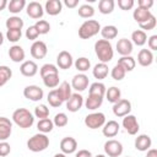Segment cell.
I'll return each mask as SVG.
<instances>
[{
    "label": "cell",
    "instance_id": "603a6c76",
    "mask_svg": "<svg viewBox=\"0 0 157 157\" xmlns=\"http://www.w3.org/2000/svg\"><path fill=\"white\" fill-rule=\"evenodd\" d=\"M137 63L146 67V66H150L152 63H153V54L150 49H141L137 54Z\"/></svg>",
    "mask_w": 157,
    "mask_h": 157
},
{
    "label": "cell",
    "instance_id": "f35d334b",
    "mask_svg": "<svg viewBox=\"0 0 157 157\" xmlns=\"http://www.w3.org/2000/svg\"><path fill=\"white\" fill-rule=\"evenodd\" d=\"M74 65H75V67H76L81 74H83L85 71H87V70L91 67V61H90L87 58L81 56V58L76 59V61L74 63Z\"/></svg>",
    "mask_w": 157,
    "mask_h": 157
},
{
    "label": "cell",
    "instance_id": "94428289",
    "mask_svg": "<svg viewBox=\"0 0 157 157\" xmlns=\"http://www.w3.org/2000/svg\"><path fill=\"white\" fill-rule=\"evenodd\" d=\"M2 43H4V34L0 32V45H1Z\"/></svg>",
    "mask_w": 157,
    "mask_h": 157
},
{
    "label": "cell",
    "instance_id": "d4e9b609",
    "mask_svg": "<svg viewBox=\"0 0 157 157\" xmlns=\"http://www.w3.org/2000/svg\"><path fill=\"white\" fill-rule=\"evenodd\" d=\"M55 90H56V92H58V94H59V97L61 98L63 102H66L72 94L71 93V85L67 81H63L59 85V87L55 88Z\"/></svg>",
    "mask_w": 157,
    "mask_h": 157
},
{
    "label": "cell",
    "instance_id": "836d02e7",
    "mask_svg": "<svg viewBox=\"0 0 157 157\" xmlns=\"http://www.w3.org/2000/svg\"><path fill=\"white\" fill-rule=\"evenodd\" d=\"M26 7V0H11L7 2V10L11 13H18Z\"/></svg>",
    "mask_w": 157,
    "mask_h": 157
},
{
    "label": "cell",
    "instance_id": "7bdbcfd3",
    "mask_svg": "<svg viewBox=\"0 0 157 157\" xmlns=\"http://www.w3.org/2000/svg\"><path fill=\"white\" fill-rule=\"evenodd\" d=\"M34 117L40 119H45L49 117V108L45 104H39L34 108Z\"/></svg>",
    "mask_w": 157,
    "mask_h": 157
},
{
    "label": "cell",
    "instance_id": "8d00e7d4",
    "mask_svg": "<svg viewBox=\"0 0 157 157\" xmlns=\"http://www.w3.org/2000/svg\"><path fill=\"white\" fill-rule=\"evenodd\" d=\"M12 76V70L6 65H0V87L5 86Z\"/></svg>",
    "mask_w": 157,
    "mask_h": 157
},
{
    "label": "cell",
    "instance_id": "f546056e",
    "mask_svg": "<svg viewBox=\"0 0 157 157\" xmlns=\"http://www.w3.org/2000/svg\"><path fill=\"white\" fill-rule=\"evenodd\" d=\"M101 34H102L103 39H105V40L114 39L118 36V28L113 25H107L101 28Z\"/></svg>",
    "mask_w": 157,
    "mask_h": 157
},
{
    "label": "cell",
    "instance_id": "b9f144b4",
    "mask_svg": "<svg viewBox=\"0 0 157 157\" xmlns=\"http://www.w3.org/2000/svg\"><path fill=\"white\" fill-rule=\"evenodd\" d=\"M77 12H78V16L80 17H82V18H90V17H92L94 15V9L91 5L85 4V5H81L78 7Z\"/></svg>",
    "mask_w": 157,
    "mask_h": 157
},
{
    "label": "cell",
    "instance_id": "91938a15",
    "mask_svg": "<svg viewBox=\"0 0 157 157\" xmlns=\"http://www.w3.org/2000/svg\"><path fill=\"white\" fill-rule=\"evenodd\" d=\"M54 157H66V155L61 152V153H55V155H54Z\"/></svg>",
    "mask_w": 157,
    "mask_h": 157
},
{
    "label": "cell",
    "instance_id": "9c48e42d",
    "mask_svg": "<svg viewBox=\"0 0 157 157\" xmlns=\"http://www.w3.org/2000/svg\"><path fill=\"white\" fill-rule=\"evenodd\" d=\"M23 96H25V98H27V99H29L32 102H38V101H40L43 98L44 92H43V90L39 86L29 85V86H26L25 87Z\"/></svg>",
    "mask_w": 157,
    "mask_h": 157
},
{
    "label": "cell",
    "instance_id": "9a60e30c",
    "mask_svg": "<svg viewBox=\"0 0 157 157\" xmlns=\"http://www.w3.org/2000/svg\"><path fill=\"white\" fill-rule=\"evenodd\" d=\"M12 132V121L6 117H0V141H6Z\"/></svg>",
    "mask_w": 157,
    "mask_h": 157
},
{
    "label": "cell",
    "instance_id": "c3c4849f",
    "mask_svg": "<svg viewBox=\"0 0 157 157\" xmlns=\"http://www.w3.org/2000/svg\"><path fill=\"white\" fill-rule=\"evenodd\" d=\"M156 25H157V21H156V17L155 16H152V17H150L146 22H144V23H141V25H139L140 27H141V31H151V29H153L155 27H156Z\"/></svg>",
    "mask_w": 157,
    "mask_h": 157
},
{
    "label": "cell",
    "instance_id": "7dc6e473",
    "mask_svg": "<svg viewBox=\"0 0 157 157\" xmlns=\"http://www.w3.org/2000/svg\"><path fill=\"white\" fill-rule=\"evenodd\" d=\"M22 37V31L21 29H7L6 32V39L11 43H16L21 39Z\"/></svg>",
    "mask_w": 157,
    "mask_h": 157
},
{
    "label": "cell",
    "instance_id": "ffe728a7",
    "mask_svg": "<svg viewBox=\"0 0 157 157\" xmlns=\"http://www.w3.org/2000/svg\"><path fill=\"white\" fill-rule=\"evenodd\" d=\"M44 10L48 15L50 16H56L61 12L63 10V2L60 0H48L45 1L44 5Z\"/></svg>",
    "mask_w": 157,
    "mask_h": 157
},
{
    "label": "cell",
    "instance_id": "8992f818",
    "mask_svg": "<svg viewBox=\"0 0 157 157\" xmlns=\"http://www.w3.org/2000/svg\"><path fill=\"white\" fill-rule=\"evenodd\" d=\"M130 112H131V103L128 99L120 98L118 102H115L113 104V113L118 118H123V117L130 114Z\"/></svg>",
    "mask_w": 157,
    "mask_h": 157
},
{
    "label": "cell",
    "instance_id": "d6a6232c",
    "mask_svg": "<svg viewBox=\"0 0 157 157\" xmlns=\"http://www.w3.org/2000/svg\"><path fill=\"white\" fill-rule=\"evenodd\" d=\"M105 97H107V99H108V102H110V103H115V102H118L120 98H121V92H120V90L118 88V87H115V86H112V87H109L108 90H105V94H104Z\"/></svg>",
    "mask_w": 157,
    "mask_h": 157
},
{
    "label": "cell",
    "instance_id": "681fc988",
    "mask_svg": "<svg viewBox=\"0 0 157 157\" xmlns=\"http://www.w3.org/2000/svg\"><path fill=\"white\" fill-rule=\"evenodd\" d=\"M26 38L27 39H29V40H36L37 38H38V36H39V32L37 31V28L34 27V25L33 26H29L27 29H26Z\"/></svg>",
    "mask_w": 157,
    "mask_h": 157
},
{
    "label": "cell",
    "instance_id": "f6af8a7d",
    "mask_svg": "<svg viewBox=\"0 0 157 157\" xmlns=\"http://www.w3.org/2000/svg\"><path fill=\"white\" fill-rule=\"evenodd\" d=\"M67 123H69V118L65 113H58V114H55V117L53 119V124L58 128H63V126L67 125Z\"/></svg>",
    "mask_w": 157,
    "mask_h": 157
},
{
    "label": "cell",
    "instance_id": "ee69618b",
    "mask_svg": "<svg viewBox=\"0 0 157 157\" xmlns=\"http://www.w3.org/2000/svg\"><path fill=\"white\" fill-rule=\"evenodd\" d=\"M125 74H126V71L120 66V65H115L113 69H112V71H110V75H112V77H113V80H115V81H121L124 77H125Z\"/></svg>",
    "mask_w": 157,
    "mask_h": 157
},
{
    "label": "cell",
    "instance_id": "74e56055",
    "mask_svg": "<svg viewBox=\"0 0 157 157\" xmlns=\"http://www.w3.org/2000/svg\"><path fill=\"white\" fill-rule=\"evenodd\" d=\"M47 99H48V103H49L52 107H54V108H58V107H60V105L64 103V102L61 101V98L59 97V94H58V92H56L55 88L52 90V91H49Z\"/></svg>",
    "mask_w": 157,
    "mask_h": 157
},
{
    "label": "cell",
    "instance_id": "5bb4252c",
    "mask_svg": "<svg viewBox=\"0 0 157 157\" xmlns=\"http://www.w3.org/2000/svg\"><path fill=\"white\" fill-rule=\"evenodd\" d=\"M88 87V77L85 74H77L72 77L71 80V88H74L75 91L82 92Z\"/></svg>",
    "mask_w": 157,
    "mask_h": 157
},
{
    "label": "cell",
    "instance_id": "83f0119b",
    "mask_svg": "<svg viewBox=\"0 0 157 157\" xmlns=\"http://www.w3.org/2000/svg\"><path fill=\"white\" fill-rule=\"evenodd\" d=\"M147 42V34L146 32L141 29H136L131 33V43H134L137 47H142Z\"/></svg>",
    "mask_w": 157,
    "mask_h": 157
},
{
    "label": "cell",
    "instance_id": "7402d4cb",
    "mask_svg": "<svg viewBox=\"0 0 157 157\" xmlns=\"http://www.w3.org/2000/svg\"><path fill=\"white\" fill-rule=\"evenodd\" d=\"M151 145H152V140L146 134L139 135L135 139V148L137 151H147V150L151 148Z\"/></svg>",
    "mask_w": 157,
    "mask_h": 157
},
{
    "label": "cell",
    "instance_id": "60d3db41",
    "mask_svg": "<svg viewBox=\"0 0 157 157\" xmlns=\"http://www.w3.org/2000/svg\"><path fill=\"white\" fill-rule=\"evenodd\" d=\"M59 74H55V75H48L45 77H43V83L45 87L48 88H55L59 86Z\"/></svg>",
    "mask_w": 157,
    "mask_h": 157
},
{
    "label": "cell",
    "instance_id": "cb8c5ba5",
    "mask_svg": "<svg viewBox=\"0 0 157 157\" xmlns=\"http://www.w3.org/2000/svg\"><path fill=\"white\" fill-rule=\"evenodd\" d=\"M153 15H152V12L150 11V10H145V9H141V7H136L135 10H134V12H132V17H134V20L139 23V25H141V23H144V22H146L150 17H152Z\"/></svg>",
    "mask_w": 157,
    "mask_h": 157
},
{
    "label": "cell",
    "instance_id": "d6986e66",
    "mask_svg": "<svg viewBox=\"0 0 157 157\" xmlns=\"http://www.w3.org/2000/svg\"><path fill=\"white\" fill-rule=\"evenodd\" d=\"M25 56H26V53H25V50H23V48L21 45L15 44V45L10 47V49H9V58L13 63H23Z\"/></svg>",
    "mask_w": 157,
    "mask_h": 157
},
{
    "label": "cell",
    "instance_id": "db71d44e",
    "mask_svg": "<svg viewBox=\"0 0 157 157\" xmlns=\"http://www.w3.org/2000/svg\"><path fill=\"white\" fill-rule=\"evenodd\" d=\"M147 44H148V48L150 50H157V34H153L148 39H147Z\"/></svg>",
    "mask_w": 157,
    "mask_h": 157
},
{
    "label": "cell",
    "instance_id": "3957f363",
    "mask_svg": "<svg viewBox=\"0 0 157 157\" xmlns=\"http://www.w3.org/2000/svg\"><path fill=\"white\" fill-rule=\"evenodd\" d=\"M101 25L97 20H86L78 28V37L81 39H88L101 32Z\"/></svg>",
    "mask_w": 157,
    "mask_h": 157
},
{
    "label": "cell",
    "instance_id": "bcb514c9",
    "mask_svg": "<svg viewBox=\"0 0 157 157\" xmlns=\"http://www.w3.org/2000/svg\"><path fill=\"white\" fill-rule=\"evenodd\" d=\"M34 27L37 28V31L39 32V34H47L49 33L50 31V25L48 21L45 20H38L36 23H34Z\"/></svg>",
    "mask_w": 157,
    "mask_h": 157
},
{
    "label": "cell",
    "instance_id": "4dcf8cb0",
    "mask_svg": "<svg viewBox=\"0 0 157 157\" xmlns=\"http://www.w3.org/2000/svg\"><path fill=\"white\" fill-rule=\"evenodd\" d=\"M23 25H25L23 20L18 16H11L5 22V26L7 29H22Z\"/></svg>",
    "mask_w": 157,
    "mask_h": 157
},
{
    "label": "cell",
    "instance_id": "816d5d0a",
    "mask_svg": "<svg viewBox=\"0 0 157 157\" xmlns=\"http://www.w3.org/2000/svg\"><path fill=\"white\" fill-rule=\"evenodd\" d=\"M11 152V146L6 141H0V157H6Z\"/></svg>",
    "mask_w": 157,
    "mask_h": 157
},
{
    "label": "cell",
    "instance_id": "e575fe53",
    "mask_svg": "<svg viewBox=\"0 0 157 157\" xmlns=\"http://www.w3.org/2000/svg\"><path fill=\"white\" fill-rule=\"evenodd\" d=\"M114 6H115L114 0H101L98 2V10L103 15L112 13L113 10H114Z\"/></svg>",
    "mask_w": 157,
    "mask_h": 157
},
{
    "label": "cell",
    "instance_id": "680465c9",
    "mask_svg": "<svg viewBox=\"0 0 157 157\" xmlns=\"http://www.w3.org/2000/svg\"><path fill=\"white\" fill-rule=\"evenodd\" d=\"M5 7H7V0H0V11L5 10Z\"/></svg>",
    "mask_w": 157,
    "mask_h": 157
},
{
    "label": "cell",
    "instance_id": "7a4b0ae2",
    "mask_svg": "<svg viewBox=\"0 0 157 157\" xmlns=\"http://www.w3.org/2000/svg\"><path fill=\"white\" fill-rule=\"evenodd\" d=\"M12 121L21 129H28L34 123L33 114L26 108H18L12 113Z\"/></svg>",
    "mask_w": 157,
    "mask_h": 157
},
{
    "label": "cell",
    "instance_id": "6da1fadb",
    "mask_svg": "<svg viewBox=\"0 0 157 157\" xmlns=\"http://www.w3.org/2000/svg\"><path fill=\"white\" fill-rule=\"evenodd\" d=\"M94 53H96L98 60L103 64L109 63L114 55V50H113L110 42L105 40V39H98L94 43Z\"/></svg>",
    "mask_w": 157,
    "mask_h": 157
},
{
    "label": "cell",
    "instance_id": "2e32d148",
    "mask_svg": "<svg viewBox=\"0 0 157 157\" xmlns=\"http://www.w3.org/2000/svg\"><path fill=\"white\" fill-rule=\"evenodd\" d=\"M60 150L65 155H71L77 150V141L71 136H66L60 141Z\"/></svg>",
    "mask_w": 157,
    "mask_h": 157
},
{
    "label": "cell",
    "instance_id": "11a10c76",
    "mask_svg": "<svg viewBox=\"0 0 157 157\" xmlns=\"http://www.w3.org/2000/svg\"><path fill=\"white\" fill-rule=\"evenodd\" d=\"M64 4H65L67 7L74 9V7H76V6L78 5V0H64Z\"/></svg>",
    "mask_w": 157,
    "mask_h": 157
},
{
    "label": "cell",
    "instance_id": "ab89813d",
    "mask_svg": "<svg viewBox=\"0 0 157 157\" xmlns=\"http://www.w3.org/2000/svg\"><path fill=\"white\" fill-rule=\"evenodd\" d=\"M39 74H40V77H45L48 75H55V74H59V69L54 65V64H44L40 70H39Z\"/></svg>",
    "mask_w": 157,
    "mask_h": 157
},
{
    "label": "cell",
    "instance_id": "30bf717a",
    "mask_svg": "<svg viewBox=\"0 0 157 157\" xmlns=\"http://www.w3.org/2000/svg\"><path fill=\"white\" fill-rule=\"evenodd\" d=\"M48 53L47 44L43 40H34L31 45V55L34 59H43Z\"/></svg>",
    "mask_w": 157,
    "mask_h": 157
},
{
    "label": "cell",
    "instance_id": "9f6ffc18",
    "mask_svg": "<svg viewBox=\"0 0 157 157\" xmlns=\"http://www.w3.org/2000/svg\"><path fill=\"white\" fill-rule=\"evenodd\" d=\"M76 157H92V153L88 150H80L76 153Z\"/></svg>",
    "mask_w": 157,
    "mask_h": 157
},
{
    "label": "cell",
    "instance_id": "4316f807",
    "mask_svg": "<svg viewBox=\"0 0 157 157\" xmlns=\"http://www.w3.org/2000/svg\"><path fill=\"white\" fill-rule=\"evenodd\" d=\"M102 103H103V97L92 96V94H88V97L85 101V105L88 110H96L102 105Z\"/></svg>",
    "mask_w": 157,
    "mask_h": 157
},
{
    "label": "cell",
    "instance_id": "be15d7a7",
    "mask_svg": "<svg viewBox=\"0 0 157 157\" xmlns=\"http://www.w3.org/2000/svg\"><path fill=\"white\" fill-rule=\"evenodd\" d=\"M126 157H130V156H126Z\"/></svg>",
    "mask_w": 157,
    "mask_h": 157
},
{
    "label": "cell",
    "instance_id": "f5cc1de1",
    "mask_svg": "<svg viewBox=\"0 0 157 157\" xmlns=\"http://www.w3.org/2000/svg\"><path fill=\"white\" fill-rule=\"evenodd\" d=\"M152 6H153V0H139L137 1V7L150 10Z\"/></svg>",
    "mask_w": 157,
    "mask_h": 157
},
{
    "label": "cell",
    "instance_id": "5b68a950",
    "mask_svg": "<svg viewBox=\"0 0 157 157\" xmlns=\"http://www.w3.org/2000/svg\"><path fill=\"white\" fill-rule=\"evenodd\" d=\"M104 123H105V115L102 112H94L85 117V125L92 130L102 128Z\"/></svg>",
    "mask_w": 157,
    "mask_h": 157
},
{
    "label": "cell",
    "instance_id": "f1b7e54d",
    "mask_svg": "<svg viewBox=\"0 0 157 157\" xmlns=\"http://www.w3.org/2000/svg\"><path fill=\"white\" fill-rule=\"evenodd\" d=\"M118 65H120L126 72L128 71H132L136 66V61L135 59L131 56V55H128V56H121L119 60H118Z\"/></svg>",
    "mask_w": 157,
    "mask_h": 157
},
{
    "label": "cell",
    "instance_id": "ba28073f",
    "mask_svg": "<svg viewBox=\"0 0 157 157\" xmlns=\"http://www.w3.org/2000/svg\"><path fill=\"white\" fill-rule=\"evenodd\" d=\"M104 152L109 157H119L123 153V145L118 140H108L104 144Z\"/></svg>",
    "mask_w": 157,
    "mask_h": 157
},
{
    "label": "cell",
    "instance_id": "f907efd6",
    "mask_svg": "<svg viewBox=\"0 0 157 157\" xmlns=\"http://www.w3.org/2000/svg\"><path fill=\"white\" fill-rule=\"evenodd\" d=\"M134 0H118V6L124 11L131 10L134 7Z\"/></svg>",
    "mask_w": 157,
    "mask_h": 157
},
{
    "label": "cell",
    "instance_id": "484cf974",
    "mask_svg": "<svg viewBox=\"0 0 157 157\" xmlns=\"http://www.w3.org/2000/svg\"><path fill=\"white\" fill-rule=\"evenodd\" d=\"M108 72H109V69H108V65L107 64H103V63H98L94 65V67L92 69V74L94 76V78L97 80H103L108 76Z\"/></svg>",
    "mask_w": 157,
    "mask_h": 157
},
{
    "label": "cell",
    "instance_id": "277c9868",
    "mask_svg": "<svg viewBox=\"0 0 157 157\" xmlns=\"http://www.w3.org/2000/svg\"><path fill=\"white\" fill-rule=\"evenodd\" d=\"M49 146V137L45 134H34L27 141V148L32 152H42Z\"/></svg>",
    "mask_w": 157,
    "mask_h": 157
},
{
    "label": "cell",
    "instance_id": "6125c7cd",
    "mask_svg": "<svg viewBox=\"0 0 157 157\" xmlns=\"http://www.w3.org/2000/svg\"><path fill=\"white\" fill-rule=\"evenodd\" d=\"M94 157H105L104 155H97V156H94Z\"/></svg>",
    "mask_w": 157,
    "mask_h": 157
},
{
    "label": "cell",
    "instance_id": "7c38bea8",
    "mask_svg": "<svg viewBox=\"0 0 157 157\" xmlns=\"http://www.w3.org/2000/svg\"><path fill=\"white\" fill-rule=\"evenodd\" d=\"M26 12L31 18L38 20L42 18V16L44 15V9L38 1H31L26 5Z\"/></svg>",
    "mask_w": 157,
    "mask_h": 157
},
{
    "label": "cell",
    "instance_id": "d590c367",
    "mask_svg": "<svg viewBox=\"0 0 157 157\" xmlns=\"http://www.w3.org/2000/svg\"><path fill=\"white\" fill-rule=\"evenodd\" d=\"M54 128V124H53V120H50L49 118H45V119H40L38 123H37V129L39 132L42 134H47V132H50Z\"/></svg>",
    "mask_w": 157,
    "mask_h": 157
},
{
    "label": "cell",
    "instance_id": "44dd1931",
    "mask_svg": "<svg viewBox=\"0 0 157 157\" xmlns=\"http://www.w3.org/2000/svg\"><path fill=\"white\" fill-rule=\"evenodd\" d=\"M117 52L121 55V56H128L132 53V43L130 39L126 38H121L118 40L117 43Z\"/></svg>",
    "mask_w": 157,
    "mask_h": 157
},
{
    "label": "cell",
    "instance_id": "52a82bcc",
    "mask_svg": "<svg viewBox=\"0 0 157 157\" xmlns=\"http://www.w3.org/2000/svg\"><path fill=\"white\" fill-rule=\"evenodd\" d=\"M123 128L126 130V132L129 135H136L139 129H140V125H139V121L136 119L135 115L132 114H128L125 117H123Z\"/></svg>",
    "mask_w": 157,
    "mask_h": 157
},
{
    "label": "cell",
    "instance_id": "4fadbf2b",
    "mask_svg": "<svg viewBox=\"0 0 157 157\" xmlns=\"http://www.w3.org/2000/svg\"><path fill=\"white\" fill-rule=\"evenodd\" d=\"M56 64L60 69L63 70H67L72 66L74 64V59H72V55L67 52V50H61L58 56H56Z\"/></svg>",
    "mask_w": 157,
    "mask_h": 157
},
{
    "label": "cell",
    "instance_id": "6f0895ef",
    "mask_svg": "<svg viewBox=\"0 0 157 157\" xmlns=\"http://www.w3.org/2000/svg\"><path fill=\"white\" fill-rule=\"evenodd\" d=\"M146 157H157V150H156V148H150V150H147Z\"/></svg>",
    "mask_w": 157,
    "mask_h": 157
},
{
    "label": "cell",
    "instance_id": "8fae6325",
    "mask_svg": "<svg viewBox=\"0 0 157 157\" xmlns=\"http://www.w3.org/2000/svg\"><path fill=\"white\" fill-rule=\"evenodd\" d=\"M83 105V97L80 93H72L71 97L66 101V109L69 112H78Z\"/></svg>",
    "mask_w": 157,
    "mask_h": 157
},
{
    "label": "cell",
    "instance_id": "1f68e13d",
    "mask_svg": "<svg viewBox=\"0 0 157 157\" xmlns=\"http://www.w3.org/2000/svg\"><path fill=\"white\" fill-rule=\"evenodd\" d=\"M105 86L104 83L102 82H93L91 83L90 86V90H88V94H92V96H98V97H104L105 94Z\"/></svg>",
    "mask_w": 157,
    "mask_h": 157
},
{
    "label": "cell",
    "instance_id": "ac0fdd59",
    "mask_svg": "<svg viewBox=\"0 0 157 157\" xmlns=\"http://www.w3.org/2000/svg\"><path fill=\"white\" fill-rule=\"evenodd\" d=\"M20 71H21V74H22L23 76H26V77H33V76L38 72V66H37V64H36L34 61H32V60H26V61H23V63L21 64Z\"/></svg>",
    "mask_w": 157,
    "mask_h": 157
},
{
    "label": "cell",
    "instance_id": "e0dca14e",
    "mask_svg": "<svg viewBox=\"0 0 157 157\" xmlns=\"http://www.w3.org/2000/svg\"><path fill=\"white\" fill-rule=\"evenodd\" d=\"M119 123L115 120H108L104 123V125L102 126V132L105 137H114L118 135L119 132Z\"/></svg>",
    "mask_w": 157,
    "mask_h": 157
}]
</instances>
